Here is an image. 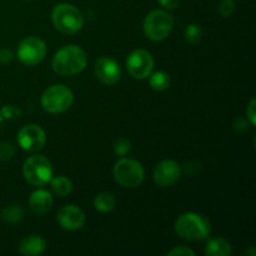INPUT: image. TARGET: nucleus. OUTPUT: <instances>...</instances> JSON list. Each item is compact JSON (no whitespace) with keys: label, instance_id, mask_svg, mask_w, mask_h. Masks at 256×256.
<instances>
[{"label":"nucleus","instance_id":"1a4fd4ad","mask_svg":"<svg viewBox=\"0 0 256 256\" xmlns=\"http://www.w3.org/2000/svg\"><path fill=\"white\" fill-rule=\"evenodd\" d=\"M126 69L134 79H146L154 69V59L146 50H134L126 59Z\"/></svg>","mask_w":256,"mask_h":256},{"label":"nucleus","instance_id":"5701e85b","mask_svg":"<svg viewBox=\"0 0 256 256\" xmlns=\"http://www.w3.org/2000/svg\"><path fill=\"white\" fill-rule=\"evenodd\" d=\"M132 149V144L128 139H119L114 145V152L120 156H124Z\"/></svg>","mask_w":256,"mask_h":256},{"label":"nucleus","instance_id":"dca6fc26","mask_svg":"<svg viewBox=\"0 0 256 256\" xmlns=\"http://www.w3.org/2000/svg\"><path fill=\"white\" fill-rule=\"evenodd\" d=\"M204 252L208 256H230L232 250L228 240L222 238H214L206 242Z\"/></svg>","mask_w":256,"mask_h":256},{"label":"nucleus","instance_id":"bb28decb","mask_svg":"<svg viewBox=\"0 0 256 256\" xmlns=\"http://www.w3.org/2000/svg\"><path fill=\"white\" fill-rule=\"evenodd\" d=\"M12 59H14V54H12V50L0 49V64H9Z\"/></svg>","mask_w":256,"mask_h":256},{"label":"nucleus","instance_id":"6e6552de","mask_svg":"<svg viewBox=\"0 0 256 256\" xmlns=\"http://www.w3.org/2000/svg\"><path fill=\"white\" fill-rule=\"evenodd\" d=\"M18 59L28 66H32L42 62L46 55V45L36 36L25 38L18 46Z\"/></svg>","mask_w":256,"mask_h":256},{"label":"nucleus","instance_id":"f3484780","mask_svg":"<svg viewBox=\"0 0 256 256\" xmlns=\"http://www.w3.org/2000/svg\"><path fill=\"white\" fill-rule=\"evenodd\" d=\"M50 185H52V192H54L56 196H68V195L72 192V182H70V179H68L66 176L52 178Z\"/></svg>","mask_w":256,"mask_h":256},{"label":"nucleus","instance_id":"aec40b11","mask_svg":"<svg viewBox=\"0 0 256 256\" xmlns=\"http://www.w3.org/2000/svg\"><path fill=\"white\" fill-rule=\"evenodd\" d=\"M24 218V210L20 205H10L2 212V220L9 224H18Z\"/></svg>","mask_w":256,"mask_h":256},{"label":"nucleus","instance_id":"ddd939ff","mask_svg":"<svg viewBox=\"0 0 256 256\" xmlns=\"http://www.w3.org/2000/svg\"><path fill=\"white\" fill-rule=\"evenodd\" d=\"M56 220L64 230L74 232L79 230L85 224V214L80 208L75 205H65L58 212Z\"/></svg>","mask_w":256,"mask_h":256},{"label":"nucleus","instance_id":"39448f33","mask_svg":"<svg viewBox=\"0 0 256 256\" xmlns=\"http://www.w3.org/2000/svg\"><path fill=\"white\" fill-rule=\"evenodd\" d=\"M42 106L52 114L64 112L74 102L72 92L65 85H52L42 95Z\"/></svg>","mask_w":256,"mask_h":256},{"label":"nucleus","instance_id":"7ed1b4c3","mask_svg":"<svg viewBox=\"0 0 256 256\" xmlns=\"http://www.w3.org/2000/svg\"><path fill=\"white\" fill-rule=\"evenodd\" d=\"M52 20L56 30L68 35L76 34L84 24V18L80 10L70 4L56 5L52 9Z\"/></svg>","mask_w":256,"mask_h":256},{"label":"nucleus","instance_id":"0eeeda50","mask_svg":"<svg viewBox=\"0 0 256 256\" xmlns=\"http://www.w3.org/2000/svg\"><path fill=\"white\" fill-rule=\"evenodd\" d=\"M114 178L122 186L136 188L144 180V168L132 159H120L114 165Z\"/></svg>","mask_w":256,"mask_h":256},{"label":"nucleus","instance_id":"6ab92c4d","mask_svg":"<svg viewBox=\"0 0 256 256\" xmlns=\"http://www.w3.org/2000/svg\"><path fill=\"white\" fill-rule=\"evenodd\" d=\"M148 78H149V85L152 86V89L156 90V92H164V90L169 89L170 84H172L169 74L165 72H152Z\"/></svg>","mask_w":256,"mask_h":256},{"label":"nucleus","instance_id":"f257e3e1","mask_svg":"<svg viewBox=\"0 0 256 256\" xmlns=\"http://www.w3.org/2000/svg\"><path fill=\"white\" fill-rule=\"evenodd\" d=\"M86 54L76 45H66L55 52L52 60V68L58 75L72 76L79 74L86 66Z\"/></svg>","mask_w":256,"mask_h":256},{"label":"nucleus","instance_id":"c85d7f7f","mask_svg":"<svg viewBox=\"0 0 256 256\" xmlns=\"http://www.w3.org/2000/svg\"><path fill=\"white\" fill-rule=\"evenodd\" d=\"M158 2H160L162 6H164L165 9L169 10L176 9L178 5H179V0H158Z\"/></svg>","mask_w":256,"mask_h":256},{"label":"nucleus","instance_id":"423d86ee","mask_svg":"<svg viewBox=\"0 0 256 256\" xmlns=\"http://www.w3.org/2000/svg\"><path fill=\"white\" fill-rule=\"evenodd\" d=\"M174 24L172 15L164 10H152L144 19V32L148 39L160 42L170 34Z\"/></svg>","mask_w":256,"mask_h":256},{"label":"nucleus","instance_id":"9b49d317","mask_svg":"<svg viewBox=\"0 0 256 256\" xmlns=\"http://www.w3.org/2000/svg\"><path fill=\"white\" fill-rule=\"evenodd\" d=\"M182 176V168L175 160H162L154 169V182L162 188L174 185Z\"/></svg>","mask_w":256,"mask_h":256},{"label":"nucleus","instance_id":"b1692460","mask_svg":"<svg viewBox=\"0 0 256 256\" xmlns=\"http://www.w3.org/2000/svg\"><path fill=\"white\" fill-rule=\"evenodd\" d=\"M14 156V146L9 142H2L0 144V160L8 162Z\"/></svg>","mask_w":256,"mask_h":256},{"label":"nucleus","instance_id":"4be33fe9","mask_svg":"<svg viewBox=\"0 0 256 256\" xmlns=\"http://www.w3.org/2000/svg\"><path fill=\"white\" fill-rule=\"evenodd\" d=\"M235 12L234 0H222L219 4V12L222 16H230Z\"/></svg>","mask_w":256,"mask_h":256},{"label":"nucleus","instance_id":"9d476101","mask_svg":"<svg viewBox=\"0 0 256 256\" xmlns=\"http://www.w3.org/2000/svg\"><path fill=\"white\" fill-rule=\"evenodd\" d=\"M46 142L45 132L36 124H28L18 132V144L26 152H35L44 148Z\"/></svg>","mask_w":256,"mask_h":256},{"label":"nucleus","instance_id":"2eb2a0df","mask_svg":"<svg viewBox=\"0 0 256 256\" xmlns=\"http://www.w3.org/2000/svg\"><path fill=\"white\" fill-rule=\"evenodd\" d=\"M46 249V242L42 238L38 235H30L20 242L19 252L25 256H38L42 255Z\"/></svg>","mask_w":256,"mask_h":256},{"label":"nucleus","instance_id":"cd10ccee","mask_svg":"<svg viewBox=\"0 0 256 256\" xmlns=\"http://www.w3.org/2000/svg\"><path fill=\"white\" fill-rule=\"evenodd\" d=\"M19 114L20 112L18 109H15L14 106H5L4 109L2 110V115L5 119H10V118H14Z\"/></svg>","mask_w":256,"mask_h":256},{"label":"nucleus","instance_id":"f8f14e48","mask_svg":"<svg viewBox=\"0 0 256 256\" xmlns=\"http://www.w3.org/2000/svg\"><path fill=\"white\" fill-rule=\"evenodd\" d=\"M95 76L106 85H112L120 79L122 70L120 65L109 56H102L96 60L94 65Z\"/></svg>","mask_w":256,"mask_h":256},{"label":"nucleus","instance_id":"a211bd4d","mask_svg":"<svg viewBox=\"0 0 256 256\" xmlns=\"http://www.w3.org/2000/svg\"><path fill=\"white\" fill-rule=\"evenodd\" d=\"M115 205H116V200L112 192H100L94 200L95 209L100 212H110L114 210Z\"/></svg>","mask_w":256,"mask_h":256},{"label":"nucleus","instance_id":"4468645a","mask_svg":"<svg viewBox=\"0 0 256 256\" xmlns=\"http://www.w3.org/2000/svg\"><path fill=\"white\" fill-rule=\"evenodd\" d=\"M52 202H54V200H52V194L44 189L35 190L29 198L30 209L32 210V212L39 215L49 212L52 206Z\"/></svg>","mask_w":256,"mask_h":256},{"label":"nucleus","instance_id":"412c9836","mask_svg":"<svg viewBox=\"0 0 256 256\" xmlns=\"http://www.w3.org/2000/svg\"><path fill=\"white\" fill-rule=\"evenodd\" d=\"M202 36V30L200 25L198 24H190L188 25L185 29V39L190 42V44H195L199 42Z\"/></svg>","mask_w":256,"mask_h":256},{"label":"nucleus","instance_id":"f03ea898","mask_svg":"<svg viewBox=\"0 0 256 256\" xmlns=\"http://www.w3.org/2000/svg\"><path fill=\"white\" fill-rule=\"evenodd\" d=\"M175 232L180 238L189 242H202L210 235L209 220L196 212H185L175 222Z\"/></svg>","mask_w":256,"mask_h":256},{"label":"nucleus","instance_id":"20e7f679","mask_svg":"<svg viewBox=\"0 0 256 256\" xmlns=\"http://www.w3.org/2000/svg\"><path fill=\"white\" fill-rule=\"evenodd\" d=\"M25 180L32 186H44L52 178V162L44 155H32L22 165Z\"/></svg>","mask_w":256,"mask_h":256},{"label":"nucleus","instance_id":"393cba45","mask_svg":"<svg viewBox=\"0 0 256 256\" xmlns=\"http://www.w3.org/2000/svg\"><path fill=\"white\" fill-rule=\"evenodd\" d=\"M246 118L249 120L250 125L255 126L256 124V100L252 99L250 100L249 105L246 108Z\"/></svg>","mask_w":256,"mask_h":256},{"label":"nucleus","instance_id":"a878e982","mask_svg":"<svg viewBox=\"0 0 256 256\" xmlns=\"http://www.w3.org/2000/svg\"><path fill=\"white\" fill-rule=\"evenodd\" d=\"M195 252L186 246H178L174 248L168 252V256H194Z\"/></svg>","mask_w":256,"mask_h":256}]
</instances>
